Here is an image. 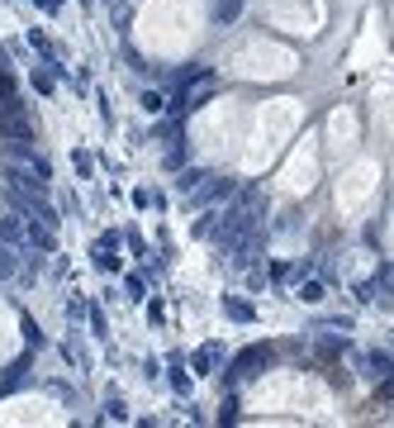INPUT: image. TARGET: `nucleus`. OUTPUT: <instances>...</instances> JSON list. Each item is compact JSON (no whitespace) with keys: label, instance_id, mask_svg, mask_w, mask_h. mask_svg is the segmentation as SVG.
Here are the masks:
<instances>
[{"label":"nucleus","instance_id":"1","mask_svg":"<svg viewBox=\"0 0 394 428\" xmlns=\"http://www.w3.org/2000/svg\"><path fill=\"white\" fill-rule=\"evenodd\" d=\"M271 362H276V348H271V343H252V348H242L233 357V366L223 371V380H228V385H237V380H247V376H261Z\"/></svg>","mask_w":394,"mask_h":428},{"label":"nucleus","instance_id":"2","mask_svg":"<svg viewBox=\"0 0 394 428\" xmlns=\"http://www.w3.org/2000/svg\"><path fill=\"white\" fill-rule=\"evenodd\" d=\"M0 138H33V114H24V105H19L15 95H0Z\"/></svg>","mask_w":394,"mask_h":428},{"label":"nucleus","instance_id":"3","mask_svg":"<svg viewBox=\"0 0 394 428\" xmlns=\"http://www.w3.org/2000/svg\"><path fill=\"white\" fill-rule=\"evenodd\" d=\"M233 195V181H209V186L190 190V205H214V200H228Z\"/></svg>","mask_w":394,"mask_h":428},{"label":"nucleus","instance_id":"4","mask_svg":"<svg viewBox=\"0 0 394 428\" xmlns=\"http://www.w3.org/2000/svg\"><path fill=\"white\" fill-rule=\"evenodd\" d=\"M219 357H223V348H219V343H205V348H200L195 357H190V366H195V376H209V371L219 366Z\"/></svg>","mask_w":394,"mask_h":428},{"label":"nucleus","instance_id":"5","mask_svg":"<svg viewBox=\"0 0 394 428\" xmlns=\"http://www.w3.org/2000/svg\"><path fill=\"white\" fill-rule=\"evenodd\" d=\"M24 376H29V357H19V362L5 366V376H0V395H10V390H19L24 385Z\"/></svg>","mask_w":394,"mask_h":428},{"label":"nucleus","instance_id":"6","mask_svg":"<svg viewBox=\"0 0 394 428\" xmlns=\"http://www.w3.org/2000/svg\"><path fill=\"white\" fill-rule=\"evenodd\" d=\"M0 243H5V248H19V243H24V214H5V219H0Z\"/></svg>","mask_w":394,"mask_h":428},{"label":"nucleus","instance_id":"7","mask_svg":"<svg viewBox=\"0 0 394 428\" xmlns=\"http://www.w3.org/2000/svg\"><path fill=\"white\" fill-rule=\"evenodd\" d=\"M223 314L233 319V324H252L257 319V309L247 300H242V295H223Z\"/></svg>","mask_w":394,"mask_h":428},{"label":"nucleus","instance_id":"8","mask_svg":"<svg viewBox=\"0 0 394 428\" xmlns=\"http://www.w3.org/2000/svg\"><path fill=\"white\" fill-rule=\"evenodd\" d=\"M24 238H29L38 253H52V229H47L43 219H33V224H24Z\"/></svg>","mask_w":394,"mask_h":428},{"label":"nucleus","instance_id":"9","mask_svg":"<svg viewBox=\"0 0 394 428\" xmlns=\"http://www.w3.org/2000/svg\"><path fill=\"white\" fill-rule=\"evenodd\" d=\"M91 262H95V271H119V257H114V248H105L100 238H95V248H91Z\"/></svg>","mask_w":394,"mask_h":428},{"label":"nucleus","instance_id":"10","mask_svg":"<svg viewBox=\"0 0 394 428\" xmlns=\"http://www.w3.org/2000/svg\"><path fill=\"white\" fill-rule=\"evenodd\" d=\"M366 366H371V376H376V380L394 376V357H390V352H371V357H366Z\"/></svg>","mask_w":394,"mask_h":428},{"label":"nucleus","instance_id":"11","mask_svg":"<svg viewBox=\"0 0 394 428\" xmlns=\"http://www.w3.org/2000/svg\"><path fill=\"white\" fill-rule=\"evenodd\" d=\"M295 295H300L304 304H323V295H328V285H323V281H304L300 290H295Z\"/></svg>","mask_w":394,"mask_h":428},{"label":"nucleus","instance_id":"12","mask_svg":"<svg viewBox=\"0 0 394 428\" xmlns=\"http://www.w3.org/2000/svg\"><path fill=\"white\" fill-rule=\"evenodd\" d=\"M237 15H242V0H219V5H214V19H219V24H233Z\"/></svg>","mask_w":394,"mask_h":428},{"label":"nucleus","instance_id":"13","mask_svg":"<svg viewBox=\"0 0 394 428\" xmlns=\"http://www.w3.org/2000/svg\"><path fill=\"white\" fill-rule=\"evenodd\" d=\"M105 419H114V424H124V419H128V405H124L119 395H110V400H105Z\"/></svg>","mask_w":394,"mask_h":428},{"label":"nucleus","instance_id":"14","mask_svg":"<svg viewBox=\"0 0 394 428\" xmlns=\"http://www.w3.org/2000/svg\"><path fill=\"white\" fill-rule=\"evenodd\" d=\"M162 110H167L162 91H142V114H162Z\"/></svg>","mask_w":394,"mask_h":428},{"label":"nucleus","instance_id":"15","mask_svg":"<svg viewBox=\"0 0 394 428\" xmlns=\"http://www.w3.org/2000/svg\"><path fill=\"white\" fill-rule=\"evenodd\" d=\"M24 343H29L33 352L43 348V329H38V324H33V319H24Z\"/></svg>","mask_w":394,"mask_h":428},{"label":"nucleus","instance_id":"16","mask_svg":"<svg viewBox=\"0 0 394 428\" xmlns=\"http://www.w3.org/2000/svg\"><path fill=\"white\" fill-rule=\"evenodd\" d=\"M200 181H205V172H200V167H190V172H181V181H176V186H181V195H186V190H195Z\"/></svg>","mask_w":394,"mask_h":428},{"label":"nucleus","instance_id":"17","mask_svg":"<svg viewBox=\"0 0 394 428\" xmlns=\"http://www.w3.org/2000/svg\"><path fill=\"white\" fill-rule=\"evenodd\" d=\"M72 162H77V176H81V181H91V172H95L91 153H72Z\"/></svg>","mask_w":394,"mask_h":428},{"label":"nucleus","instance_id":"18","mask_svg":"<svg viewBox=\"0 0 394 428\" xmlns=\"http://www.w3.org/2000/svg\"><path fill=\"white\" fill-rule=\"evenodd\" d=\"M190 385H195V380H190L186 371L176 366V371H171V390H176V395H190Z\"/></svg>","mask_w":394,"mask_h":428},{"label":"nucleus","instance_id":"19","mask_svg":"<svg viewBox=\"0 0 394 428\" xmlns=\"http://www.w3.org/2000/svg\"><path fill=\"white\" fill-rule=\"evenodd\" d=\"M114 5V24H119V33H128V19H133V10L128 5H119V0H110Z\"/></svg>","mask_w":394,"mask_h":428},{"label":"nucleus","instance_id":"20","mask_svg":"<svg viewBox=\"0 0 394 428\" xmlns=\"http://www.w3.org/2000/svg\"><path fill=\"white\" fill-rule=\"evenodd\" d=\"M0 95H15V77H10V62L0 57Z\"/></svg>","mask_w":394,"mask_h":428},{"label":"nucleus","instance_id":"21","mask_svg":"<svg viewBox=\"0 0 394 428\" xmlns=\"http://www.w3.org/2000/svg\"><path fill=\"white\" fill-rule=\"evenodd\" d=\"M33 91H52V72H33Z\"/></svg>","mask_w":394,"mask_h":428},{"label":"nucleus","instance_id":"22","mask_svg":"<svg viewBox=\"0 0 394 428\" xmlns=\"http://www.w3.org/2000/svg\"><path fill=\"white\" fill-rule=\"evenodd\" d=\"M124 290H128V300H142V276H128Z\"/></svg>","mask_w":394,"mask_h":428},{"label":"nucleus","instance_id":"23","mask_svg":"<svg viewBox=\"0 0 394 428\" xmlns=\"http://www.w3.org/2000/svg\"><path fill=\"white\" fill-rule=\"evenodd\" d=\"M62 309H67V319H72V324H77V319H86V304H81V300H67Z\"/></svg>","mask_w":394,"mask_h":428},{"label":"nucleus","instance_id":"24","mask_svg":"<svg viewBox=\"0 0 394 428\" xmlns=\"http://www.w3.org/2000/svg\"><path fill=\"white\" fill-rule=\"evenodd\" d=\"M95 100H100V119H105V124H114V110H110V95L100 91V95H95Z\"/></svg>","mask_w":394,"mask_h":428},{"label":"nucleus","instance_id":"25","mask_svg":"<svg viewBox=\"0 0 394 428\" xmlns=\"http://www.w3.org/2000/svg\"><path fill=\"white\" fill-rule=\"evenodd\" d=\"M91 333H100V338H105V314H100V309H91Z\"/></svg>","mask_w":394,"mask_h":428},{"label":"nucleus","instance_id":"26","mask_svg":"<svg viewBox=\"0 0 394 428\" xmlns=\"http://www.w3.org/2000/svg\"><path fill=\"white\" fill-rule=\"evenodd\" d=\"M33 5H38V10H47V15H57V10H62V0H33Z\"/></svg>","mask_w":394,"mask_h":428},{"label":"nucleus","instance_id":"27","mask_svg":"<svg viewBox=\"0 0 394 428\" xmlns=\"http://www.w3.org/2000/svg\"><path fill=\"white\" fill-rule=\"evenodd\" d=\"M105 5H110V0H105Z\"/></svg>","mask_w":394,"mask_h":428}]
</instances>
